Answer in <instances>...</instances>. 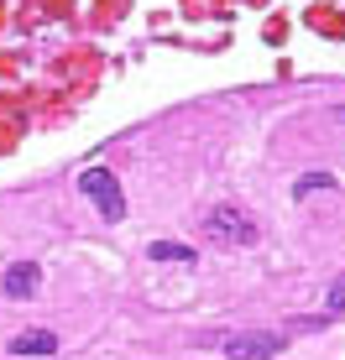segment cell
Instances as JSON below:
<instances>
[{
	"label": "cell",
	"mask_w": 345,
	"mask_h": 360,
	"mask_svg": "<svg viewBox=\"0 0 345 360\" xmlns=\"http://www.w3.org/2000/svg\"><path fill=\"white\" fill-rule=\"evenodd\" d=\"M79 193L89 198L105 219H120V214H126V193H120V178H115L110 167H84V172H79Z\"/></svg>",
	"instance_id": "cell-1"
},
{
	"label": "cell",
	"mask_w": 345,
	"mask_h": 360,
	"mask_svg": "<svg viewBox=\"0 0 345 360\" xmlns=\"http://www.w3.org/2000/svg\"><path fill=\"white\" fill-rule=\"evenodd\" d=\"M204 240H215V245H251L256 240V225L246 219V209L220 204V209H209V214H204Z\"/></svg>",
	"instance_id": "cell-2"
},
{
	"label": "cell",
	"mask_w": 345,
	"mask_h": 360,
	"mask_svg": "<svg viewBox=\"0 0 345 360\" xmlns=\"http://www.w3.org/2000/svg\"><path fill=\"white\" fill-rule=\"evenodd\" d=\"M282 345H288V334H277V329L225 334V355L230 360H272V355H282Z\"/></svg>",
	"instance_id": "cell-3"
},
{
	"label": "cell",
	"mask_w": 345,
	"mask_h": 360,
	"mask_svg": "<svg viewBox=\"0 0 345 360\" xmlns=\"http://www.w3.org/2000/svg\"><path fill=\"white\" fill-rule=\"evenodd\" d=\"M37 288H42V266H37V262H11L6 266V282H0V292H6V297L27 303V297H37Z\"/></svg>",
	"instance_id": "cell-4"
},
{
	"label": "cell",
	"mask_w": 345,
	"mask_h": 360,
	"mask_svg": "<svg viewBox=\"0 0 345 360\" xmlns=\"http://www.w3.org/2000/svg\"><path fill=\"white\" fill-rule=\"evenodd\" d=\"M58 350V334L53 329H27L11 340V355H53Z\"/></svg>",
	"instance_id": "cell-5"
},
{
	"label": "cell",
	"mask_w": 345,
	"mask_h": 360,
	"mask_svg": "<svg viewBox=\"0 0 345 360\" xmlns=\"http://www.w3.org/2000/svg\"><path fill=\"white\" fill-rule=\"evenodd\" d=\"M146 256H152V262H183V266H189L194 262V245H183V240H152V245H146Z\"/></svg>",
	"instance_id": "cell-6"
},
{
	"label": "cell",
	"mask_w": 345,
	"mask_h": 360,
	"mask_svg": "<svg viewBox=\"0 0 345 360\" xmlns=\"http://www.w3.org/2000/svg\"><path fill=\"white\" fill-rule=\"evenodd\" d=\"M335 193V172H303L299 183H293V198H309V193Z\"/></svg>",
	"instance_id": "cell-7"
},
{
	"label": "cell",
	"mask_w": 345,
	"mask_h": 360,
	"mask_svg": "<svg viewBox=\"0 0 345 360\" xmlns=\"http://www.w3.org/2000/svg\"><path fill=\"white\" fill-rule=\"evenodd\" d=\"M325 308L330 314H345V282H335V288L325 292Z\"/></svg>",
	"instance_id": "cell-8"
},
{
	"label": "cell",
	"mask_w": 345,
	"mask_h": 360,
	"mask_svg": "<svg viewBox=\"0 0 345 360\" xmlns=\"http://www.w3.org/2000/svg\"><path fill=\"white\" fill-rule=\"evenodd\" d=\"M340 120H345V105H340Z\"/></svg>",
	"instance_id": "cell-9"
},
{
	"label": "cell",
	"mask_w": 345,
	"mask_h": 360,
	"mask_svg": "<svg viewBox=\"0 0 345 360\" xmlns=\"http://www.w3.org/2000/svg\"><path fill=\"white\" fill-rule=\"evenodd\" d=\"M340 282H345V277H340Z\"/></svg>",
	"instance_id": "cell-10"
}]
</instances>
